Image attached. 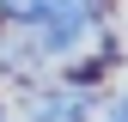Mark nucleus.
Masks as SVG:
<instances>
[{
	"label": "nucleus",
	"instance_id": "nucleus-3",
	"mask_svg": "<svg viewBox=\"0 0 128 122\" xmlns=\"http://www.w3.org/2000/svg\"><path fill=\"white\" fill-rule=\"evenodd\" d=\"M104 122H128V98H116V110H110Z\"/></svg>",
	"mask_w": 128,
	"mask_h": 122
},
{
	"label": "nucleus",
	"instance_id": "nucleus-2",
	"mask_svg": "<svg viewBox=\"0 0 128 122\" xmlns=\"http://www.w3.org/2000/svg\"><path fill=\"white\" fill-rule=\"evenodd\" d=\"M24 116H30V122H86L92 110H86L79 92H43V98H30Z\"/></svg>",
	"mask_w": 128,
	"mask_h": 122
},
{
	"label": "nucleus",
	"instance_id": "nucleus-1",
	"mask_svg": "<svg viewBox=\"0 0 128 122\" xmlns=\"http://www.w3.org/2000/svg\"><path fill=\"white\" fill-rule=\"evenodd\" d=\"M0 18H12V24H79V18H98V0H0Z\"/></svg>",
	"mask_w": 128,
	"mask_h": 122
},
{
	"label": "nucleus",
	"instance_id": "nucleus-4",
	"mask_svg": "<svg viewBox=\"0 0 128 122\" xmlns=\"http://www.w3.org/2000/svg\"><path fill=\"white\" fill-rule=\"evenodd\" d=\"M0 122H6V116H0Z\"/></svg>",
	"mask_w": 128,
	"mask_h": 122
}]
</instances>
